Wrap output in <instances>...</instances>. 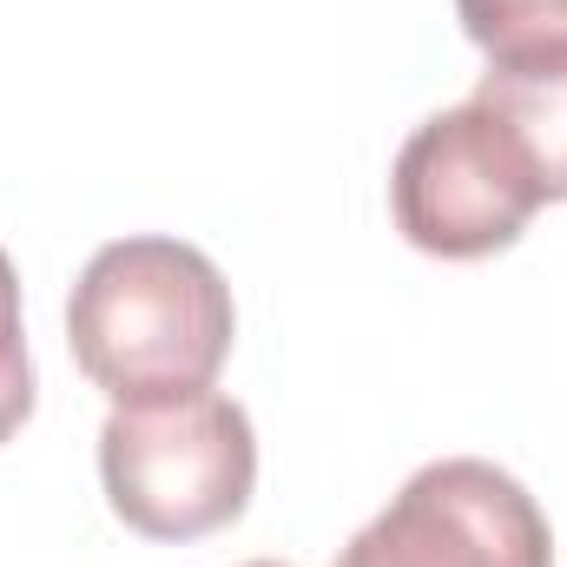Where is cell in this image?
<instances>
[{"label": "cell", "mask_w": 567, "mask_h": 567, "mask_svg": "<svg viewBox=\"0 0 567 567\" xmlns=\"http://www.w3.org/2000/svg\"><path fill=\"white\" fill-rule=\"evenodd\" d=\"M238 337L231 284L185 238H113L86 258L66 303V343L93 390L172 403L218 383Z\"/></svg>", "instance_id": "1"}, {"label": "cell", "mask_w": 567, "mask_h": 567, "mask_svg": "<svg viewBox=\"0 0 567 567\" xmlns=\"http://www.w3.org/2000/svg\"><path fill=\"white\" fill-rule=\"evenodd\" d=\"M106 508L145 542H205L251 508L258 429L245 403L198 390L172 403H126L100 429Z\"/></svg>", "instance_id": "2"}, {"label": "cell", "mask_w": 567, "mask_h": 567, "mask_svg": "<svg viewBox=\"0 0 567 567\" xmlns=\"http://www.w3.org/2000/svg\"><path fill=\"white\" fill-rule=\"evenodd\" d=\"M542 205L548 192L528 152L482 100H462L423 120L403 140L396 172H390L396 231L442 265H475V258L508 251Z\"/></svg>", "instance_id": "3"}, {"label": "cell", "mask_w": 567, "mask_h": 567, "mask_svg": "<svg viewBox=\"0 0 567 567\" xmlns=\"http://www.w3.org/2000/svg\"><path fill=\"white\" fill-rule=\"evenodd\" d=\"M337 567H555V528L508 468L442 455L350 535Z\"/></svg>", "instance_id": "4"}, {"label": "cell", "mask_w": 567, "mask_h": 567, "mask_svg": "<svg viewBox=\"0 0 567 567\" xmlns=\"http://www.w3.org/2000/svg\"><path fill=\"white\" fill-rule=\"evenodd\" d=\"M528 152L548 205L567 198V47L555 53H522V60H488V73L475 80V93Z\"/></svg>", "instance_id": "5"}, {"label": "cell", "mask_w": 567, "mask_h": 567, "mask_svg": "<svg viewBox=\"0 0 567 567\" xmlns=\"http://www.w3.org/2000/svg\"><path fill=\"white\" fill-rule=\"evenodd\" d=\"M455 20L488 60L567 47V0H455Z\"/></svg>", "instance_id": "6"}, {"label": "cell", "mask_w": 567, "mask_h": 567, "mask_svg": "<svg viewBox=\"0 0 567 567\" xmlns=\"http://www.w3.org/2000/svg\"><path fill=\"white\" fill-rule=\"evenodd\" d=\"M33 416V357H27V317H20V271L0 251V442H13Z\"/></svg>", "instance_id": "7"}, {"label": "cell", "mask_w": 567, "mask_h": 567, "mask_svg": "<svg viewBox=\"0 0 567 567\" xmlns=\"http://www.w3.org/2000/svg\"><path fill=\"white\" fill-rule=\"evenodd\" d=\"M245 567H284V561H245Z\"/></svg>", "instance_id": "8"}]
</instances>
